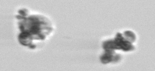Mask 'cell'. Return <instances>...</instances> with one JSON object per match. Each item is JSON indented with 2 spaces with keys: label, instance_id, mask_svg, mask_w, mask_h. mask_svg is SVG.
Here are the masks:
<instances>
[{
  "label": "cell",
  "instance_id": "cell-1",
  "mask_svg": "<svg viewBox=\"0 0 155 71\" xmlns=\"http://www.w3.org/2000/svg\"><path fill=\"white\" fill-rule=\"evenodd\" d=\"M18 16L19 19V27L21 33L30 36L33 40H44L52 31L51 23L41 16Z\"/></svg>",
  "mask_w": 155,
  "mask_h": 71
},
{
  "label": "cell",
  "instance_id": "cell-2",
  "mask_svg": "<svg viewBox=\"0 0 155 71\" xmlns=\"http://www.w3.org/2000/svg\"><path fill=\"white\" fill-rule=\"evenodd\" d=\"M136 35L131 31L124 32V34L118 33L114 39L103 43V47L106 50L121 49L124 51H131L134 49L132 43L135 41Z\"/></svg>",
  "mask_w": 155,
  "mask_h": 71
},
{
  "label": "cell",
  "instance_id": "cell-3",
  "mask_svg": "<svg viewBox=\"0 0 155 71\" xmlns=\"http://www.w3.org/2000/svg\"><path fill=\"white\" fill-rule=\"evenodd\" d=\"M120 60L119 55H116L114 50H106L105 53L101 57V61L103 64L116 62Z\"/></svg>",
  "mask_w": 155,
  "mask_h": 71
}]
</instances>
